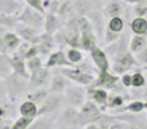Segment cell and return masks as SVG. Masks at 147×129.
I'll return each mask as SVG.
<instances>
[{"mask_svg": "<svg viewBox=\"0 0 147 129\" xmlns=\"http://www.w3.org/2000/svg\"><path fill=\"white\" fill-rule=\"evenodd\" d=\"M130 27L137 35H145L147 32V20L145 17H136L130 23Z\"/></svg>", "mask_w": 147, "mask_h": 129, "instance_id": "cell-22", "label": "cell"}, {"mask_svg": "<svg viewBox=\"0 0 147 129\" xmlns=\"http://www.w3.org/2000/svg\"><path fill=\"white\" fill-rule=\"evenodd\" d=\"M61 72L67 79H70V80L76 84H80V85H89L94 80V76L92 74L84 72L80 68H75V70L74 68H63Z\"/></svg>", "mask_w": 147, "mask_h": 129, "instance_id": "cell-6", "label": "cell"}, {"mask_svg": "<svg viewBox=\"0 0 147 129\" xmlns=\"http://www.w3.org/2000/svg\"><path fill=\"white\" fill-rule=\"evenodd\" d=\"M123 10V7H121V3L119 0H111L106 4L105 7V16L109 18H112V17H117L120 16Z\"/></svg>", "mask_w": 147, "mask_h": 129, "instance_id": "cell-20", "label": "cell"}, {"mask_svg": "<svg viewBox=\"0 0 147 129\" xmlns=\"http://www.w3.org/2000/svg\"><path fill=\"white\" fill-rule=\"evenodd\" d=\"M54 119L56 115L51 114V115H43V116H38V119L27 127V129H53L54 125Z\"/></svg>", "mask_w": 147, "mask_h": 129, "instance_id": "cell-14", "label": "cell"}, {"mask_svg": "<svg viewBox=\"0 0 147 129\" xmlns=\"http://www.w3.org/2000/svg\"><path fill=\"white\" fill-rule=\"evenodd\" d=\"M117 81V78L114 75H110L109 71L105 72H99V79H98V84L99 85H105V86H114V84Z\"/></svg>", "mask_w": 147, "mask_h": 129, "instance_id": "cell-27", "label": "cell"}, {"mask_svg": "<svg viewBox=\"0 0 147 129\" xmlns=\"http://www.w3.org/2000/svg\"><path fill=\"white\" fill-rule=\"evenodd\" d=\"M44 17H45V13L39 12V10L31 8L30 5L22 7L20 13L17 14L18 22L26 23V25L31 26V27L38 28V30L44 27Z\"/></svg>", "mask_w": 147, "mask_h": 129, "instance_id": "cell-2", "label": "cell"}, {"mask_svg": "<svg viewBox=\"0 0 147 129\" xmlns=\"http://www.w3.org/2000/svg\"><path fill=\"white\" fill-rule=\"evenodd\" d=\"M67 59H69L70 62L74 65V63H78V62H80L81 59H83V56H81V53L78 51V49L75 48H71L67 51V54H66Z\"/></svg>", "mask_w": 147, "mask_h": 129, "instance_id": "cell-30", "label": "cell"}, {"mask_svg": "<svg viewBox=\"0 0 147 129\" xmlns=\"http://www.w3.org/2000/svg\"><path fill=\"white\" fill-rule=\"evenodd\" d=\"M93 99L97 103L103 105V103H106V101L109 99V96H107L106 91H103V89H97L93 93Z\"/></svg>", "mask_w": 147, "mask_h": 129, "instance_id": "cell-31", "label": "cell"}, {"mask_svg": "<svg viewBox=\"0 0 147 129\" xmlns=\"http://www.w3.org/2000/svg\"><path fill=\"white\" fill-rule=\"evenodd\" d=\"M21 8H22L21 1L17 0H0V14L17 16Z\"/></svg>", "mask_w": 147, "mask_h": 129, "instance_id": "cell-15", "label": "cell"}, {"mask_svg": "<svg viewBox=\"0 0 147 129\" xmlns=\"http://www.w3.org/2000/svg\"><path fill=\"white\" fill-rule=\"evenodd\" d=\"M83 124L78 109L74 106L65 107L62 112L54 120V129H75Z\"/></svg>", "mask_w": 147, "mask_h": 129, "instance_id": "cell-1", "label": "cell"}, {"mask_svg": "<svg viewBox=\"0 0 147 129\" xmlns=\"http://www.w3.org/2000/svg\"><path fill=\"white\" fill-rule=\"evenodd\" d=\"M109 105H110L111 107L121 106V105H123V98H121V97H112V98H110Z\"/></svg>", "mask_w": 147, "mask_h": 129, "instance_id": "cell-37", "label": "cell"}, {"mask_svg": "<svg viewBox=\"0 0 147 129\" xmlns=\"http://www.w3.org/2000/svg\"><path fill=\"white\" fill-rule=\"evenodd\" d=\"M12 70L10 57H8L5 53H0V76H8Z\"/></svg>", "mask_w": 147, "mask_h": 129, "instance_id": "cell-25", "label": "cell"}, {"mask_svg": "<svg viewBox=\"0 0 147 129\" xmlns=\"http://www.w3.org/2000/svg\"><path fill=\"white\" fill-rule=\"evenodd\" d=\"M26 80L27 78L22 76L17 72H10L8 76H5V91H8V93L18 96V94L23 93L26 89Z\"/></svg>", "mask_w": 147, "mask_h": 129, "instance_id": "cell-4", "label": "cell"}, {"mask_svg": "<svg viewBox=\"0 0 147 129\" xmlns=\"http://www.w3.org/2000/svg\"><path fill=\"white\" fill-rule=\"evenodd\" d=\"M143 109H145V103H142V102H140V101L133 102V103H130L129 106H128V110L132 112H140V111H142Z\"/></svg>", "mask_w": 147, "mask_h": 129, "instance_id": "cell-35", "label": "cell"}, {"mask_svg": "<svg viewBox=\"0 0 147 129\" xmlns=\"http://www.w3.org/2000/svg\"><path fill=\"white\" fill-rule=\"evenodd\" d=\"M146 45H147V40L145 36L136 34V36H133L132 41H130V52L132 53H140Z\"/></svg>", "mask_w": 147, "mask_h": 129, "instance_id": "cell-24", "label": "cell"}, {"mask_svg": "<svg viewBox=\"0 0 147 129\" xmlns=\"http://www.w3.org/2000/svg\"><path fill=\"white\" fill-rule=\"evenodd\" d=\"M3 40H4V45L7 48V52H16V49L18 48V45L21 44L20 36L16 32H10V31H5V34L3 35Z\"/></svg>", "mask_w": 147, "mask_h": 129, "instance_id": "cell-19", "label": "cell"}, {"mask_svg": "<svg viewBox=\"0 0 147 129\" xmlns=\"http://www.w3.org/2000/svg\"><path fill=\"white\" fill-rule=\"evenodd\" d=\"M27 3V5H30L31 8L39 10L41 13H45V8H44V1L43 0H25Z\"/></svg>", "mask_w": 147, "mask_h": 129, "instance_id": "cell-33", "label": "cell"}, {"mask_svg": "<svg viewBox=\"0 0 147 129\" xmlns=\"http://www.w3.org/2000/svg\"><path fill=\"white\" fill-rule=\"evenodd\" d=\"M10 63H12V68H13L14 72L28 78V74H27V70H26V63H25V58H23V56H21L20 53H16L14 52V54L10 57Z\"/></svg>", "mask_w": 147, "mask_h": 129, "instance_id": "cell-18", "label": "cell"}, {"mask_svg": "<svg viewBox=\"0 0 147 129\" xmlns=\"http://www.w3.org/2000/svg\"><path fill=\"white\" fill-rule=\"evenodd\" d=\"M124 28V21H123L121 17H112L110 18L109 22V30L114 31V32H120V31Z\"/></svg>", "mask_w": 147, "mask_h": 129, "instance_id": "cell-28", "label": "cell"}, {"mask_svg": "<svg viewBox=\"0 0 147 129\" xmlns=\"http://www.w3.org/2000/svg\"><path fill=\"white\" fill-rule=\"evenodd\" d=\"M136 63H137V62H136L133 54L129 53V52H125V53H123L121 56H119L116 58V62H115V65H114V71L117 74L125 72V71L133 68V66Z\"/></svg>", "mask_w": 147, "mask_h": 129, "instance_id": "cell-10", "label": "cell"}, {"mask_svg": "<svg viewBox=\"0 0 147 129\" xmlns=\"http://www.w3.org/2000/svg\"><path fill=\"white\" fill-rule=\"evenodd\" d=\"M69 86V81L67 78L63 75H54L51 80V88L49 92L51 93H62L66 91V88Z\"/></svg>", "mask_w": 147, "mask_h": 129, "instance_id": "cell-17", "label": "cell"}, {"mask_svg": "<svg viewBox=\"0 0 147 129\" xmlns=\"http://www.w3.org/2000/svg\"><path fill=\"white\" fill-rule=\"evenodd\" d=\"M79 114H80V119L83 122V124L94 123L101 119V111H99L98 106L96 105V102H93V101L84 102L81 105V109L79 110Z\"/></svg>", "mask_w": 147, "mask_h": 129, "instance_id": "cell-5", "label": "cell"}, {"mask_svg": "<svg viewBox=\"0 0 147 129\" xmlns=\"http://www.w3.org/2000/svg\"><path fill=\"white\" fill-rule=\"evenodd\" d=\"M49 78H51V75H49L48 68L41 66V67L36 68V70L30 72V76H28V79H30V85L34 86L35 89L43 88L49 81Z\"/></svg>", "mask_w": 147, "mask_h": 129, "instance_id": "cell-8", "label": "cell"}, {"mask_svg": "<svg viewBox=\"0 0 147 129\" xmlns=\"http://www.w3.org/2000/svg\"><path fill=\"white\" fill-rule=\"evenodd\" d=\"M12 124L13 123L10 122V120H4L3 119L1 122H0V129H10L12 128Z\"/></svg>", "mask_w": 147, "mask_h": 129, "instance_id": "cell-39", "label": "cell"}, {"mask_svg": "<svg viewBox=\"0 0 147 129\" xmlns=\"http://www.w3.org/2000/svg\"><path fill=\"white\" fill-rule=\"evenodd\" d=\"M16 31H17V35L20 38H22L25 41H28L31 44H35L38 40L39 36V30L35 27H31V26L26 25L22 22H17V25L14 26Z\"/></svg>", "mask_w": 147, "mask_h": 129, "instance_id": "cell-9", "label": "cell"}, {"mask_svg": "<svg viewBox=\"0 0 147 129\" xmlns=\"http://www.w3.org/2000/svg\"><path fill=\"white\" fill-rule=\"evenodd\" d=\"M62 101H63V94L62 93H51L45 97L43 103L38 109L36 116H43V115H51L54 114L57 110L61 107Z\"/></svg>", "mask_w": 147, "mask_h": 129, "instance_id": "cell-3", "label": "cell"}, {"mask_svg": "<svg viewBox=\"0 0 147 129\" xmlns=\"http://www.w3.org/2000/svg\"><path fill=\"white\" fill-rule=\"evenodd\" d=\"M4 116H5V109H4V107L0 106V122H1V120L4 119Z\"/></svg>", "mask_w": 147, "mask_h": 129, "instance_id": "cell-42", "label": "cell"}, {"mask_svg": "<svg viewBox=\"0 0 147 129\" xmlns=\"http://www.w3.org/2000/svg\"><path fill=\"white\" fill-rule=\"evenodd\" d=\"M56 66H69V67H72V63L67 59L66 54H65L63 52L58 51V52H56V53L51 54L48 62L45 63L47 68H52V67H56Z\"/></svg>", "mask_w": 147, "mask_h": 129, "instance_id": "cell-16", "label": "cell"}, {"mask_svg": "<svg viewBox=\"0 0 147 129\" xmlns=\"http://www.w3.org/2000/svg\"><path fill=\"white\" fill-rule=\"evenodd\" d=\"M62 26V18H59L56 13L45 12V17H44V30L45 32L54 34L61 28Z\"/></svg>", "mask_w": 147, "mask_h": 129, "instance_id": "cell-11", "label": "cell"}, {"mask_svg": "<svg viewBox=\"0 0 147 129\" xmlns=\"http://www.w3.org/2000/svg\"><path fill=\"white\" fill-rule=\"evenodd\" d=\"M79 44L83 49L85 51H92L96 47V38H94L93 32H83L80 34V40Z\"/></svg>", "mask_w": 147, "mask_h": 129, "instance_id": "cell-23", "label": "cell"}, {"mask_svg": "<svg viewBox=\"0 0 147 129\" xmlns=\"http://www.w3.org/2000/svg\"><path fill=\"white\" fill-rule=\"evenodd\" d=\"M38 109L39 106L36 103H34L32 101H26L21 105L20 107V112L22 116H27V118H35L36 114H38Z\"/></svg>", "mask_w": 147, "mask_h": 129, "instance_id": "cell-21", "label": "cell"}, {"mask_svg": "<svg viewBox=\"0 0 147 129\" xmlns=\"http://www.w3.org/2000/svg\"><path fill=\"white\" fill-rule=\"evenodd\" d=\"M121 80H123V84H124L125 86H129V85H132V75H124L121 78Z\"/></svg>", "mask_w": 147, "mask_h": 129, "instance_id": "cell-40", "label": "cell"}, {"mask_svg": "<svg viewBox=\"0 0 147 129\" xmlns=\"http://www.w3.org/2000/svg\"><path fill=\"white\" fill-rule=\"evenodd\" d=\"M41 66H43V63H41V59H40V57H38V56L28 58L27 59V63H26V67H27V70L30 71V72H31V71H34V70H36V68L41 67Z\"/></svg>", "mask_w": 147, "mask_h": 129, "instance_id": "cell-32", "label": "cell"}, {"mask_svg": "<svg viewBox=\"0 0 147 129\" xmlns=\"http://www.w3.org/2000/svg\"><path fill=\"white\" fill-rule=\"evenodd\" d=\"M3 96H5V85L0 80V97H3Z\"/></svg>", "mask_w": 147, "mask_h": 129, "instance_id": "cell-41", "label": "cell"}, {"mask_svg": "<svg viewBox=\"0 0 147 129\" xmlns=\"http://www.w3.org/2000/svg\"><path fill=\"white\" fill-rule=\"evenodd\" d=\"M138 61L142 62V63H147V45L138 54Z\"/></svg>", "mask_w": 147, "mask_h": 129, "instance_id": "cell-38", "label": "cell"}, {"mask_svg": "<svg viewBox=\"0 0 147 129\" xmlns=\"http://www.w3.org/2000/svg\"><path fill=\"white\" fill-rule=\"evenodd\" d=\"M90 56L93 62L96 63V66L98 67L99 72H105V71H109V59H107L106 54L102 49H99L98 47H94L90 51Z\"/></svg>", "mask_w": 147, "mask_h": 129, "instance_id": "cell-13", "label": "cell"}, {"mask_svg": "<svg viewBox=\"0 0 147 129\" xmlns=\"http://www.w3.org/2000/svg\"><path fill=\"white\" fill-rule=\"evenodd\" d=\"M63 98L70 106L78 107L85 102V91L81 86H67L63 92Z\"/></svg>", "mask_w": 147, "mask_h": 129, "instance_id": "cell-7", "label": "cell"}, {"mask_svg": "<svg viewBox=\"0 0 147 129\" xmlns=\"http://www.w3.org/2000/svg\"><path fill=\"white\" fill-rule=\"evenodd\" d=\"M34 118H27V116H21L16 120L12 124V128L10 129H27L28 125L32 123Z\"/></svg>", "mask_w": 147, "mask_h": 129, "instance_id": "cell-29", "label": "cell"}, {"mask_svg": "<svg viewBox=\"0 0 147 129\" xmlns=\"http://www.w3.org/2000/svg\"><path fill=\"white\" fill-rule=\"evenodd\" d=\"M117 39H119V32H114V31L107 28V31H106V41L107 43H114V41H116Z\"/></svg>", "mask_w": 147, "mask_h": 129, "instance_id": "cell-36", "label": "cell"}, {"mask_svg": "<svg viewBox=\"0 0 147 129\" xmlns=\"http://www.w3.org/2000/svg\"><path fill=\"white\" fill-rule=\"evenodd\" d=\"M124 3H127V4H130V5H134V4H137L140 0H123Z\"/></svg>", "mask_w": 147, "mask_h": 129, "instance_id": "cell-43", "label": "cell"}, {"mask_svg": "<svg viewBox=\"0 0 147 129\" xmlns=\"http://www.w3.org/2000/svg\"><path fill=\"white\" fill-rule=\"evenodd\" d=\"M35 44H36V47H38L39 52L45 54L54 48L56 41H54V36L52 35V34L45 32V34H39L38 40H36Z\"/></svg>", "mask_w": 147, "mask_h": 129, "instance_id": "cell-12", "label": "cell"}, {"mask_svg": "<svg viewBox=\"0 0 147 129\" xmlns=\"http://www.w3.org/2000/svg\"><path fill=\"white\" fill-rule=\"evenodd\" d=\"M17 1H21V3H22V1H25V0H17Z\"/></svg>", "mask_w": 147, "mask_h": 129, "instance_id": "cell-45", "label": "cell"}, {"mask_svg": "<svg viewBox=\"0 0 147 129\" xmlns=\"http://www.w3.org/2000/svg\"><path fill=\"white\" fill-rule=\"evenodd\" d=\"M85 129H99V127H98V125H94V124H89Z\"/></svg>", "mask_w": 147, "mask_h": 129, "instance_id": "cell-44", "label": "cell"}, {"mask_svg": "<svg viewBox=\"0 0 147 129\" xmlns=\"http://www.w3.org/2000/svg\"><path fill=\"white\" fill-rule=\"evenodd\" d=\"M143 84H145V78H143V75H141V74H134V75L132 76V85L133 86H142Z\"/></svg>", "mask_w": 147, "mask_h": 129, "instance_id": "cell-34", "label": "cell"}, {"mask_svg": "<svg viewBox=\"0 0 147 129\" xmlns=\"http://www.w3.org/2000/svg\"><path fill=\"white\" fill-rule=\"evenodd\" d=\"M47 96H48L47 91H44L43 88H36L35 92H32V93L28 94L27 98L30 99V101H32L34 103H36L38 106H40V105L43 103V101L45 99Z\"/></svg>", "mask_w": 147, "mask_h": 129, "instance_id": "cell-26", "label": "cell"}]
</instances>
